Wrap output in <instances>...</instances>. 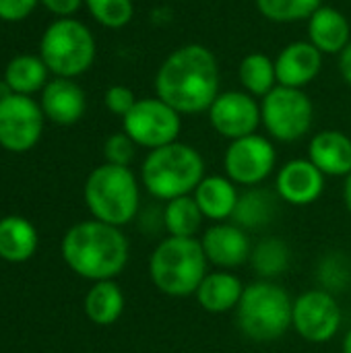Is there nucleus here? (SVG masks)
<instances>
[{
    "label": "nucleus",
    "instance_id": "obj_13",
    "mask_svg": "<svg viewBox=\"0 0 351 353\" xmlns=\"http://www.w3.org/2000/svg\"><path fill=\"white\" fill-rule=\"evenodd\" d=\"M209 122L217 134L236 141L254 134L261 120V105L244 91H225L215 97L209 108Z\"/></svg>",
    "mask_w": 351,
    "mask_h": 353
},
{
    "label": "nucleus",
    "instance_id": "obj_26",
    "mask_svg": "<svg viewBox=\"0 0 351 353\" xmlns=\"http://www.w3.org/2000/svg\"><path fill=\"white\" fill-rule=\"evenodd\" d=\"M277 199L273 192H267L263 188H250L248 192L240 194L236 213H234V223L244 228V230H261L267 223H271L275 215Z\"/></svg>",
    "mask_w": 351,
    "mask_h": 353
},
{
    "label": "nucleus",
    "instance_id": "obj_10",
    "mask_svg": "<svg viewBox=\"0 0 351 353\" xmlns=\"http://www.w3.org/2000/svg\"><path fill=\"white\" fill-rule=\"evenodd\" d=\"M277 151L267 137L248 134L236 139L228 145L223 155V170L225 176L236 186L257 188L263 184L275 170Z\"/></svg>",
    "mask_w": 351,
    "mask_h": 353
},
{
    "label": "nucleus",
    "instance_id": "obj_2",
    "mask_svg": "<svg viewBox=\"0 0 351 353\" xmlns=\"http://www.w3.org/2000/svg\"><path fill=\"white\" fill-rule=\"evenodd\" d=\"M66 265L89 281L114 279L128 263V240L120 228L103 221L72 225L62 240Z\"/></svg>",
    "mask_w": 351,
    "mask_h": 353
},
{
    "label": "nucleus",
    "instance_id": "obj_25",
    "mask_svg": "<svg viewBox=\"0 0 351 353\" xmlns=\"http://www.w3.org/2000/svg\"><path fill=\"white\" fill-rule=\"evenodd\" d=\"M203 221L205 217L192 194L168 201L161 213V223L174 238H197L203 228Z\"/></svg>",
    "mask_w": 351,
    "mask_h": 353
},
{
    "label": "nucleus",
    "instance_id": "obj_37",
    "mask_svg": "<svg viewBox=\"0 0 351 353\" xmlns=\"http://www.w3.org/2000/svg\"><path fill=\"white\" fill-rule=\"evenodd\" d=\"M341 353H351V329L345 333L343 343H341Z\"/></svg>",
    "mask_w": 351,
    "mask_h": 353
},
{
    "label": "nucleus",
    "instance_id": "obj_30",
    "mask_svg": "<svg viewBox=\"0 0 351 353\" xmlns=\"http://www.w3.org/2000/svg\"><path fill=\"white\" fill-rule=\"evenodd\" d=\"M85 4L91 17L108 29H120L134 17L132 0H85Z\"/></svg>",
    "mask_w": 351,
    "mask_h": 353
},
{
    "label": "nucleus",
    "instance_id": "obj_19",
    "mask_svg": "<svg viewBox=\"0 0 351 353\" xmlns=\"http://www.w3.org/2000/svg\"><path fill=\"white\" fill-rule=\"evenodd\" d=\"M192 199L197 201L205 219L219 223L234 217L240 194L228 176H205L194 188Z\"/></svg>",
    "mask_w": 351,
    "mask_h": 353
},
{
    "label": "nucleus",
    "instance_id": "obj_31",
    "mask_svg": "<svg viewBox=\"0 0 351 353\" xmlns=\"http://www.w3.org/2000/svg\"><path fill=\"white\" fill-rule=\"evenodd\" d=\"M134 153H137V143L126 132H116V134L108 137V141L103 145L106 163L128 168L130 161L134 159Z\"/></svg>",
    "mask_w": 351,
    "mask_h": 353
},
{
    "label": "nucleus",
    "instance_id": "obj_34",
    "mask_svg": "<svg viewBox=\"0 0 351 353\" xmlns=\"http://www.w3.org/2000/svg\"><path fill=\"white\" fill-rule=\"evenodd\" d=\"M39 2H43V6L50 12L58 14V19L74 14L81 8V4H83V0H39Z\"/></svg>",
    "mask_w": 351,
    "mask_h": 353
},
{
    "label": "nucleus",
    "instance_id": "obj_23",
    "mask_svg": "<svg viewBox=\"0 0 351 353\" xmlns=\"http://www.w3.org/2000/svg\"><path fill=\"white\" fill-rule=\"evenodd\" d=\"M124 312V294L114 279L95 281L85 296V314L99 327L114 325Z\"/></svg>",
    "mask_w": 351,
    "mask_h": 353
},
{
    "label": "nucleus",
    "instance_id": "obj_18",
    "mask_svg": "<svg viewBox=\"0 0 351 353\" xmlns=\"http://www.w3.org/2000/svg\"><path fill=\"white\" fill-rule=\"evenodd\" d=\"M308 159L325 174L348 178L351 174V137L341 130H323L308 145Z\"/></svg>",
    "mask_w": 351,
    "mask_h": 353
},
{
    "label": "nucleus",
    "instance_id": "obj_5",
    "mask_svg": "<svg viewBox=\"0 0 351 353\" xmlns=\"http://www.w3.org/2000/svg\"><path fill=\"white\" fill-rule=\"evenodd\" d=\"M292 308L294 300L279 283L261 279L244 288L236 308V325L246 339L273 343L292 329Z\"/></svg>",
    "mask_w": 351,
    "mask_h": 353
},
{
    "label": "nucleus",
    "instance_id": "obj_32",
    "mask_svg": "<svg viewBox=\"0 0 351 353\" xmlns=\"http://www.w3.org/2000/svg\"><path fill=\"white\" fill-rule=\"evenodd\" d=\"M134 103H137L134 93L128 87H124V85H112L106 91V108L112 114H116V116H122L124 118L132 110Z\"/></svg>",
    "mask_w": 351,
    "mask_h": 353
},
{
    "label": "nucleus",
    "instance_id": "obj_35",
    "mask_svg": "<svg viewBox=\"0 0 351 353\" xmlns=\"http://www.w3.org/2000/svg\"><path fill=\"white\" fill-rule=\"evenodd\" d=\"M339 70H341L343 81L351 85V41L350 46L339 54Z\"/></svg>",
    "mask_w": 351,
    "mask_h": 353
},
{
    "label": "nucleus",
    "instance_id": "obj_29",
    "mask_svg": "<svg viewBox=\"0 0 351 353\" xmlns=\"http://www.w3.org/2000/svg\"><path fill=\"white\" fill-rule=\"evenodd\" d=\"M250 263L257 269V273L263 279H271L279 273H283L288 269L290 263V250L288 246L277 240V238H269L263 240L250 254Z\"/></svg>",
    "mask_w": 351,
    "mask_h": 353
},
{
    "label": "nucleus",
    "instance_id": "obj_36",
    "mask_svg": "<svg viewBox=\"0 0 351 353\" xmlns=\"http://www.w3.org/2000/svg\"><path fill=\"white\" fill-rule=\"evenodd\" d=\"M343 203H345V209L351 215V174L345 178V184H343Z\"/></svg>",
    "mask_w": 351,
    "mask_h": 353
},
{
    "label": "nucleus",
    "instance_id": "obj_24",
    "mask_svg": "<svg viewBox=\"0 0 351 353\" xmlns=\"http://www.w3.org/2000/svg\"><path fill=\"white\" fill-rule=\"evenodd\" d=\"M2 81L8 85L12 93L31 95L48 85V66L41 60V56L23 54L6 64Z\"/></svg>",
    "mask_w": 351,
    "mask_h": 353
},
{
    "label": "nucleus",
    "instance_id": "obj_21",
    "mask_svg": "<svg viewBox=\"0 0 351 353\" xmlns=\"http://www.w3.org/2000/svg\"><path fill=\"white\" fill-rule=\"evenodd\" d=\"M350 21L333 6H321L308 19V41L321 54H341L350 46Z\"/></svg>",
    "mask_w": 351,
    "mask_h": 353
},
{
    "label": "nucleus",
    "instance_id": "obj_3",
    "mask_svg": "<svg viewBox=\"0 0 351 353\" xmlns=\"http://www.w3.org/2000/svg\"><path fill=\"white\" fill-rule=\"evenodd\" d=\"M205 178L203 155L186 143H170L149 151L141 165L145 190L157 201L188 196Z\"/></svg>",
    "mask_w": 351,
    "mask_h": 353
},
{
    "label": "nucleus",
    "instance_id": "obj_28",
    "mask_svg": "<svg viewBox=\"0 0 351 353\" xmlns=\"http://www.w3.org/2000/svg\"><path fill=\"white\" fill-rule=\"evenodd\" d=\"M323 0H257L259 12L275 23H296L310 19Z\"/></svg>",
    "mask_w": 351,
    "mask_h": 353
},
{
    "label": "nucleus",
    "instance_id": "obj_9",
    "mask_svg": "<svg viewBox=\"0 0 351 353\" xmlns=\"http://www.w3.org/2000/svg\"><path fill=\"white\" fill-rule=\"evenodd\" d=\"M122 126L137 147L153 151L178 141L182 114L159 97H145L137 99L132 110L122 118Z\"/></svg>",
    "mask_w": 351,
    "mask_h": 353
},
{
    "label": "nucleus",
    "instance_id": "obj_14",
    "mask_svg": "<svg viewBox=\"0 0 351 353\" xmlns=\"http://www.w3.org/2000/svg\"><path fill=\"white\" fill-rule=\"evenodd\" d=\"M203 252L209 265H215L221 271H232L250 261L252 248L244 228L234 221H219L209 225L201 236Z\"/></svg>",
    "mask_w": 351,
    "mask_h": 353
},
{
    "label": "nucleus",
    "instance_id": "obj_17",
    "mask_svg": "<svg viewBox=\"0 0 351 353\" xmlns=\"http://www.w3.org/2000/svg\"><path fill=\"white\" fill-rule=\"evenodd\" d=\"M41 91V110L52 122L70 126L83 118L87 105L85 91L72 79L56 77L54 81H48Z\"/></svg>",
    "mask_w": 351,
    "mask_h": 353
},
{
    "label": "nucleus",
    "instance_id": "obj_27",
    "mask_svg": "<svg viewBox=\"0 0 351 353\" xmlns=\"http://www.w3.org/2000/svg\"><path fill=\"white\" fill-rule=\"evenodd\" d=\"M238 74H240V83L246 89V93L257 95V97L269 95L275 89V83H277L275 62L269 56L261 54V52L244 56L242 62H240Z\"/></svg>",
    "mask_w": 351,
    "mask_h": 353
},
{
    "label": "nucleus",
    "instance_id": "obj_1",
    "mask_svg": "<svg viewBox=\"0 0 351 353\" xmlns=\"http://www.w3.org/2000/svg\"><path fill=\"white\" fill-rule=\"evenodd\" d=\"M155 93L178 114L209 112L219 95V64L201 43L174 50L155 74Z\"/></svg>",
    "mask_w": 351,
    "mask_h": 353
},
{
    "label": "nucleus",
    "instance_id": "obj_7",
    "mask_svg": "<svg viewBox=\"0 0 351 353\" xmlns=\"http://www.w3.org/2000/svg\"><path fill=\"white\" fill-rule=\"evenodd\" d=\"M39 56L56 77H79L89 70L95 60L93 33L72 17L56 19L41 35Z\"/></svg>",
    "mask_w": 351,
    "mask_h": 353
},
{
    "label": "nucleus",
    "instance_id": "obj_4",
    "mask_svg": "<svg viewBox=\"0 0 351 353\" xmlns=\"http://www.w3.org/2000/svg\"><path fill=\"white\" fill-rule=\"evenodd\" d=\"M207 256L199 238H166L149 259V277L157 292L170 298L194 296L207 271Z\"/></svg>",
    "mask_w": 351,
    "mask_h": 353
},
{
    "label": "nucleus",
    "instance_id": "obj_15",
    "mask_svg": "<svg viewBox=\"0 0 351 353\" xmlns=\"http://www.w3.org/2000/svg\"><path fill=\"white\" fill-rule=\"evenodd\" d=\"M325 178L310 159H292L277 172L275 192L288 205L306 207L323 196Z\"/></svg>",
    "mask_w": 351,
    "mask_h": 353
},
{
    "label": "nucleus",
    "instance_id": "obj_16",
    "mask_svg": "<svg viewBox=\"0 0 351 353\" xmlns=\"http://www.w3.org/2000/svg\"><path fill=\"white\" fill-rule=\"evenodd\" d=\"M323 68V54L310 41H294L281 50L275 60L277 83L302 89L317 79Z\"/></svg>",
    "mask_w": 351,
    "mask_h": 353
},
{
    "label": "nucleus",
    "instance_id": "obj_11",
    "mask_svg": "<svg viewBox=\"0 0 351 353\" xmlns=\"http://www.w3.org/2000/svg\"><path fill=\"white\" fill-rule=\"evenodd\" d=\"M343 323L335 296L327 290H310L294 300L292 329L308 343L331 341Z\"/></svg>",
    "mask_w": 351,
    "mask_h": 353
},
{
    "label": "nucleus",
    "instance_id": "obj_6",
    "mask_svg": "<svg viewBox=\"0 0 351 353\" xmlns=\"http://www.w3.org/2000/svg\"><path fill=\"white\" fill-rule=\"evenodd\" d=\"M85 203L97 221L122 228L139 213V182L130 168L103 163L85 182Z\"/></svg>",
    "mask_w": 351,
    "mask_h": 353
},
{
    "label": "nucleus",
    "instance_id": "obj_20",
    "mask_svg": "<svg viewBox=\"0 0 351 353\" xmlns=\"http://www.w3.org/2000/svg\"><path fill=\"white\" fill-rule=\"evenodd\" d=\"M244 283L232 271H213L207 273L197 290L199 306L209 314H225L238 308L244 294Z\"/></svg>",
    "mask_w": 351,
    "mask_h": 353
},
{
    "label": "nucleus",
    "instance_id": "obj_33",
    "mask_svg": "<svg viewBox=\"0 0 351 353\" xmlns=\"http://www.w3.org/2000/svg\"><path fill=\"white\" fill-rule=\"evenodd\" d=\"M39 0H0V19L8 23H17L27 19Z\"/></svg>",
    "mask_w": 351,
    "mask_h": 353
},
{
    "label": "nucleus",
    "instance_id": "obj_8",
    "mask_svg": "<svg viewBox=\"0 0 351 353\" xmlns=\"http://www.w3.org/2000/svg\"><path fill=\"white\" fill-rule=\"evenodd\" d=\"M261 120L273 139L294 143L310 132L314 122V105L302 89L277 85L263 97Z\"/></svg>",
    "mask_w": 351,
    "mask_h": 353
},
{
    "label": "nucleus",
    "instance_id": "obj_12",
    "mask_svg": "<svg viewBox=\"0 0 351 353\" xmlns=\"http://www.w3.org/2000/svg\"><path fill=\"white\" fill-rule=\"evenodd\" d=\"M43 132V110L29 95L0 97V147L12 153L29 151Z\"/></svg>",
    "mask_w": 351,
    "mask_h": 353
},
{
    "label": "nucleus",
    "instance_id": "obj_22",
    "mask_svg": "<svg viewBox=\"0 0 351 353\" xmlns=\"http://www.w3.org/2000/svg\"><path fill=\"white\" fill-rule=\"evenodd\" d=\"M37 248L35 228L17 215L0 219V259L8 263H23L33 256Z\"/></svg>",
    "mask_w": 351,
    "mask_h": 353
}]
</instances>
